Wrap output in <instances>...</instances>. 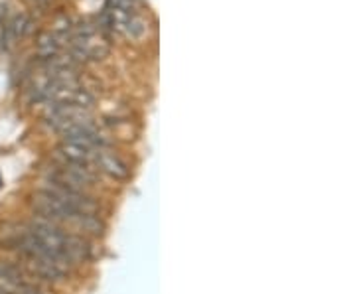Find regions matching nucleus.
Listing matches in <instances>:
<instances>
[{
  "instance_id": "nucleus-1",
  "label": "nucleus",
  "mask_w": 355,
  "mask_h": 294,
  "mask_svg": "<svg viewBox=\"0 0 355 294\" xmlns=\"http://www.w3.org/2000/svg\"><path fill=\"white\" fill-rule=\"evenodd\" d=\"M97 26L105 36L119 34L128 40H140L148 32V20L139 0H107Z\"/></svg>"
},
{
  "instance_id": "nucleus-2",
  "label": "nucleus",
  "mask_w": 355,
  "mask_h": 294,
  "mask_svg": "<svg viewBox=\"0 0 355 294\" xmlns=\"http://www.w3.org/2000/svg\"><path fill=\"white\" fill-rule=\"evenodd\" d=\"M95 170L105 172L107 176H111L114 180H125L128 178V166L127 162L119 156V154L111 150V146L103 148L95 158Z\"/></svg>"
}]
</instances>
